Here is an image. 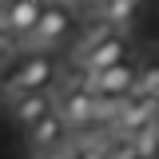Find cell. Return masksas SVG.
<instances>
[{
    "label": "cell",
    "mask_w": 159,
    "mask_h": 159,
    "mask_svg": "<svg viewBox=\"0 0 159 159\" xmlns=\"http://www.w3.org/2000/svg\"><path fill=\"white\" fill-rule=\"evenodd\" d=\"M52 4H60V8H72V4H76V0H52Z\"/></svg>",
    "instance_id": "obj_14"
},
{
    "label": "cell",
    "mask_w": 159,
    "mask_h": 159,
    "mask_svg": "<svg viewBox=\"0 0 159 159\" xmlns=\"http://www.w3.org/2000/svg\"><path fill=\"white\" fill-rule=\"evenodd\" d=\"M135 4L139 0H107V20H111V28H116V24H127V20L135 16Z\"/></svg>",
    "instance_id": "obj_12"
},
{
    "label": "cell",
    "mask_w": 159,
    "mask_h": 159,
    "mask_svg": "<svg viewBox=\"0 0 159 159\" xmlns=\"http://www.w3.org/2000/svg\"><path fill=\"white\" fill-rule=\"evenodd\" d=\"M68 123H64V116L60 111H52V116H44L40 123H32L28 127V143H32V151H40V155H52V151H60L64 147V139H68Z\"/></svg>",
    "instance_id": "obj_8"
},
{
    "label": "cell",
    "mask_w": 159,
    "mask_h": 159,
    "mask_svg": "<svg viewBox=\"0 0 159 159\" xmlns=\"http://www.w3.org/2000/svg\"><path fill=\"white\" fill-rule=\"evenodd\" d=\"M56 111L64 116L68 127H88L96 123V92L88 80H68L56 92Z\"/></svg>",
    "instance_id": "obj_2"
},
{
    "label": "cell",
    "mask_w": 159,
    "mask_h": 159,
    "mask_svg": "<svg viewBox=\"0 0 159 159\" xmlns=\"http://www.w3.org/2000/svg\"><path fill=\"white\" fill-rule=\"evenodd\" d=\"M56 84V60L48 52H20L4 64L0 72V92L12 99V96H28V92H48Z\"/></svg>",
    "instance_id": "obj_1"
},
{
    "label": "cell",
    "mask_w": 159,
    "mask_h": 159,
    "mask_svg": "<svg viewBox=\"0 0 159 159\" xmlns=\"http://www.w3.org/2000/svg\"><path fill=\"white\" fill-rule=\"evenodd\" d=\"M119 64H131V48H127V40L111 32V36L96 44V48H88V52H80V68L88 72V76H96V72H107V68H119Z\"/></svg>",
    "instance_id": "obj_7"
},
{
    "label": "cell",
    "mask_w": 159,
    "mask_h": 159,
    "mask_svg": "<svg viewBox=\"0 0 159 159\" xmlns=\"http://www.w3.org/2000/svg\"><path fill=\"white\" fill-rule=\"evenodd\" d=\"M12 52H16V40L0 28V64H8V60H12Z\"/></svg>",
    "instance_id": "obj_13"
},
{
    "label": "cell",
    "mask_w": 159,
    "mask_h": 159,
    "mask_svg": "<svg viewBox=\"0 0 159 159\" xmlns=\"http://www.w3.org/2000/svg\"><path fill=\"white\" fill-rule=\"evenodd\" d=\"M155 135H159V119H155Z\"/></svg>",
    "instance_id": "obj_15"
},
{
    "label": "cell",
    "mask_w": 159,
    "mask_h": 159,
    "mask_svg": "<svg viewBox=\"0 0 159 159\" xmlns=\"http://www.w3.org/2000/svg\"><path fill=\"white\" fill-rule=\"evenodd\" d=\"M12 119H16L20 127H32L40 123L44 116H52L56 111V96L52 92H28V96H12Z\"/></svg>",
    "instance_id": "obj_9"
},
{
    "label": "cell",
    "mask_w": 159,
    "mask_h": 159,
    "mask_svg": "<svg viewBox=\"0 0 159 159\" xmlns=\"http://www.w3.org/2000/svg\"><path fill=\"white\" fill-rule=\"evenodd\" d=\"M155 119H159V99H155V96H139V92H135V96L123 103V111H119V119H116L111 131L123 135V139H135L139 131L151 127Z\"/></svg>",
    "instance_id": "obj_6"
},
{
    "label": "cell",
    "mask_w": 159,
    "mask_h": 159,
    "mask_svg": "<svg viewBox=\"0 0 159 159\" xmlns=\"http://www.w3.org/2000/svg\"><path fill=\"white\" fill-rule=\"evenodd\" d=\"M44 8H48L44 0H0V28L16 40V44H24V40L36 32Z\"/></svg>",
    "instance_id": "obj_3"
},
{
    "label": "cell",
    "mask_w": 159,
    "mask_h": 159,
    "mask_svg": "<svg viewBox=\"0 0 159 159\" xmlns=\"http://www.w3.org/2000/svg\"><path fill=\"white\" fill-rule=\"evenodd\" d=\"M135 92L159 99V56H143L139 60V84H135Z\"/></svg>",
    "instance_id": "obj_10"
},
{
    "label": "cell",
    "mask_w": 159,
    "mask_h": 159,
    "mask_svg": "<svg viewBox=\"0 0 159 159\" xmlns=\"http://www.w3.org/2000/svg\"><path fill=\"white\" fill-rule=\"evenodd\" d=\"M68 36H72V12L60 8V4H48L44 16H40V24H36V32L24 40V44L32 52H48V48H60Z\"/></svg>",
    "instance_id": "obj_4"
},
{
    "label": "cell",
    "mask_w": 159,
    "mask_h": 159,
    "mask_svg": "<svg viewBox=\"0 0 159 159\" xmlns=\"http://www.w3.org/2000/svg\"><path fill=\"white\" fill-rule=\"evenodd\" d=\"M131 147H135V159H159V135H155V123H151V127H143V131L131 139Z\"/></svg>",
    "instance_id": "obj_11"
},
{
    "label": "cell",
    "mask_w": 159,
    "mask_h": 159,
    "mask_svg": "<svg viewBox=\"0 0 159 159\" xmlns=\"http://www.w3.org/2000/svg\"><path fill=\"white\" fill-rule=\"evenodd\" d=\"M88 84L99 99H131L139 84V64H119V68L96 72V76H88Z\"/></svg>",
    "instance_id": "obj_5"
}]
</instances>
